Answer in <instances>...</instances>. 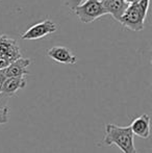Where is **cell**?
Listing matches in <instances>:
<instances>
[{"label": "cell", "instance_id": "16", "mask_svg": "<svg viewBox=\"0 0 152 153\" xmlns=\"http://www.w3.org/2000/svg\"><path fill=\"white\" fill-rule=\"evenodd\" d=\"M100 2H103V1H106V0H99Z\"/></svg>", "mask_w": 152, "mask_h": 153}, {"label": "cell", "instance_id": "6", "mask_svg": "<svg viewBox=\"0 0 152 153\" xmlns=\"http://www.w3.org/2000/svg\"><path fill=\"white\" fill-rule=\"evenodd\" d=\"M31 64L30 59L20 57L19 59L15 61L10 65L6 69L3 70V73L6 78L10 77H25L29 74V71L27 70V67Z\"/></svg>", "mask_w": 152, "mask_h": 153}, {"label": "cell", "instance_id": "7", "mask_svg": "<svg viewBox=\"0 0 152 153\" xmlns=\"http://www.w3.org/2000/svg\"><path fill=\"white\" fill-rule=\"evenodd\" d=\"M129 127L133 135H136L141 139H148L150 135V118L147 114H144L133 119Z\"/></svg>", "mask_w": 152, "mask_h": 153}, {"label": "cell", "instance_id": "1", "mask_svg": "<svg viewBox=\"0 0 152 153\" xmlns=\"http://www.w3.org/2000/svg\"><path fill=\"white\" fill-rule=\"evenodd\" d=\"M101 144L105 146L116 145L123 153H136L134 135L129 126H118L116 124L105 125V135Z\"/></svg>", "mask_w": 152, "mask_h": 153}, {"label": "cell", "instance_id": "4", "mask_svg": "<svg viewBox=\"0 0 152 153\" xmlns=\"http://www.w3.org/2000/svg\"><path fill=\"white\" fill-rule=\"evenodd\" d=\"M56 31V24L50 20H44L39 23H36L31 27H29L24 33H22V40H39L48 34H51Z\"/></svg>", "mask_w": 152, "mask_h": 153}, {"label": "cell", "instance_id": "10", "mask_svg": "<svg viewBox=\"0 0 152 153\" xmlns=\"http://www.w3.org/2000/svg\"><path fill=\"white\" fill-rule=\"evenodd\" d=\"M17 44V41L12 39L6 34H0V57H5L6 54L14 48Z\"/></svg>", "mask_w": 152, "mask_h": 153}, {"label": "cell", "instance_id": "13", "mask_svg": "<svg viewBox=\"0 0 152 153\" xmlns=\"http://www.w3.org/2000/svg\"><path fill=\"white\" fill-rule=\"evenodd\" d=\"M10 64L7 61H6L5 59H3V57H0V71L6 69L8 66H10Z\"/></svg>", "mask_w": 152, "mask_h": 153}, {"label": "cell", "instance_id": "3", "mask_svg": "<svg viewBox=\"0 0 152 153\" xmlns=\"http://www.w3.org/2000/svg\"><path fill=\"white\" fill-rule=\"evenodd\" d=\"M73 12L76 14L79 21L82 23H91L100 17L108 15L99 0H85Z\"/></svg>", "mask_w": 152, "mask_h": 153}, {"label": "cell", "instance_id": "15", "mask_svg": "<svg viewBox=\"0 0 152 153\" xmlns=\"http://www.w3.org/2000/svg\"><path fill=\"white\" fill-rule=\"evenodd\" d=\"M125 3H127L128 5H131V4H134V3H138L140 0H124Z\"/></svg>", "mask_w": 152, "mask_h": 153}, {"label": "cell", "instance_id": "2", "mask_svg": "<svg viewBox=\"0 0 152 153\" xmlns=\"http://www.w3.org/2000/svg\"><path fill=\"white\" fill-rule=\"evenodd\" d=\"M147 12L148 10L143 8L139 3L128 5L127 10L120 20V23L123 27L132 31H141L145 27Z\"/></svg>", "mask_w": 152, "mask_h": 153}, {"label": "cell", "instance_id": "11", "mask_svg": "<svg viewBox=\"0 0 152 153\" xmlns=\"http://www.w3.org/2000/svg\"><path fill=\"white\" fill-rule=\"evenodd\" d=\"M8 107H5V108L0 109V125L6 124L8 122Z\"/></svg>", "mask_w": 152, "mask_h": 153}, {"label": "cell", "instance_id": "8", "mask_svg": "<svg viewBox=\"0 0 152 153\" xmlns=\"http://www.w3.org/2000/svg\"><path fill=\"white\" fill-rule=\"evenodd\" d=\"M101 3L106 10V14H110L118 22H120L122 16L128 7V4L125 3L124 0H106Z\"/></svg>", "mask_w": 152, "mask_h": 153}, {"label": "cell", "instance_id": "12", "mask_svg": "<svg viewBox=\"0 0 152 153\" xmlns=\"http://www.w3.org/2000/svg\"><path fill=\"white\" fill-rule=\"evenodd\" d=\"M8 99H10V97L7 95H5L4 93H0V109L7 107L6 105H7Z\"/></svg>", "mask_w": 152, "mask_h": 153}, {"label": "cell", "instance_id": "5", "mask_svg": "<svg viewBox=\"0 0 152 153\" xmlns=\"http://www.w3.org/2000/svg\"><path fill=\"white\" fill-rule=\"evenodd\" d=\"M47 54L51 59L56 62L66 65H75L77 62V57L72 53L70 49L63 46H55L47 50Z\"/></svg>", "mask_w": 152, "mask_h": 153}, {"label": "cell", "instance_id": "9", "mask_svg": "<svg viewBox=\"0 0 152 153\" xmlns=\"http://www.w3.org/2000/svg\"><path fill=\"white\" fill-rule=\"evenodd\" d=\"M25 85H26V79H25V77H10V78H6L5 81H4L2 93L7 95L10 98L19 90L24 89Z\"/></svg>", "mask_w": 152, "mask_h": 153}, {"label": "cell", "instance_id": "14", "mask_svg": "<svg viewBox=\"0 0 152 153\" xmlns=\"http://www.w3.org/2000/svg\"><path fill=\"white\" fill-rule=\"evenodd\" d=\"M6 77L3 73V70L0 71V93H2V89H3V83L5 81Z\"/></svg>", "mask_w": 152, "mask_h": 153}]
</instances>
